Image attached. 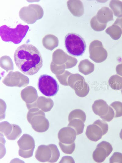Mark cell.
Returning <instances> with one entry per match:
<instances>
[{"mask_svg":"<svg viewBox=\"0 0 122 163\" xmlns=\"http://www.w3.org/2000/svg\"><path fill=\"white\" fill-rule=\"evenodd\" d=\"M90 58L96 63H101L106 59L107 53L102 43L98 40L93 41L89 47Z\"/></svg>","mask_w":122,"mask_h":163,"instance_id":"8992f818","label":"cell"},{"mask_svg":"<svg viewBox=\"0 0 122 163\" xmlns=\"http://www.w3.org/2000/svg\"><path fill=\"white\" fill-rule=\"evenodd\" d=\"M93 123L99 125L102 129L105 134L107 132L108 125L107 123L104 121L98 119L95 121Z\"/></svg>","mask_w":122,"mask_h":163,"instance_id":"4316f807","label":"cell"},{"mask_svg":"<svg viewBox=\"0 0 122 163\" xmlns=\"http://www.w3.org/2000/svg\"><path fill=\"white\" fill-rule=\"evenodd\" d=\"M115 116V113L113 109L109 106V110L108 113L104 116L100 117L104 121L109 122L111 121Z\"/></svg>","mask_w":122,"mask_h":163,"instance_id":"484cf974","label":"cell"},{"mask_svg":"<svg viewBox=\"0 0 122 163\" xmlns=\"http://www.w3.org/2000/svg\"><path fill=\"white\" fill-rule=\"evenodd\" d=\"M74 6L69 9L73 14L75 16H80L83 14L84 9L83 5L80 1L76 0V3L74 4Z\"/></svg>","mask_w":122,"mask_h":163,"instance_id":"ac0fdd59","label":"cell"},{"mask_svg":"<svg viewBox=\"0 0 122 163\" xmlns=\"http://www.w3.org/2000/svg\"><path fill=\"white\" fill-rule=\"evenodd\" d=\"M75 163V161L73 158L69 156H65L63 157L59 163Z\"/></svg>","mask_w":122,"mask_h":163,"instance_id":"83f0119b","label":"cell"},{"mask_svg":"<svg viewBox=\"0 0 122 163\" xmlns=\"http://www.w3.org/2000/svg\"><path fill=\"white\" fill-rule=\"evenodd\" d=\"M90 24L92 28L96 31H102L104 30L106 26V24H103L99 23L97 20L95 16L92 19Z\"/></svg>","mask_w":122,"mask_h":163,"instance_id":"44dd1931","label":"cell"},{"mask_svg":"<svg viewBox=\"0 0 122 163\" xmlns=\"http://www.w3.org/2000/svg\"><path fill=\"white\" fill-rule=\"evenodd\" d=\"M121 93H122V89L121 90Z\"/></svg>","mask_w":122,"mask_h":163,"instance_id":"4dcf8cb0","label":"cell"},{"mask_svg":"<svg viewBox=\"0 0 122 163\" xmlns=\"http://www.w3.org/2000/svg\"><path fill=\"white\" fill-rule=\"evenodd\" d=\"M92 109L95 114L101 117L106 115L108 113L109 106L104 100L99 99L94 102Z\"/></svg>","mask_w":122,"mask_h":163,"instance_id":"4fadbf2b","label":"cell"},{"mask_svg":"<svg viewBox=\"0 0 122 163\" xmlns=\"http://www.w3.org/2000/svg\"><path fill=\"white\" fill-rule=\"evenodd\" d=\"M78 69L80 72L84 75H87L94 71V65L88 59H85L80 61Z\"/></svg>","mask_w":122,"mask_h":163,"instance_id":"5bb4252c","label":"cell"},{"mask_svg":"<svg viewBox=\"0 0 122 163\" xmlns=\"http://www.w3.org/2000/svg\"><path fill=\"white\" fill-rule=\"evenodd\" d=\"M13 124H10L8 122L0 123V132H2L7 138L11 134L13 129Z\"/></svg>","mask_w":122,"mask_h":163,"instance_id":"ffe728a7","label":"cell"},{"mask_svg":"<svg viewBox=\"0 0 122 163\" xmlns=\"http://www.w3.org/2000/svg\"><path fill=\"white\" fill-rule=\"evenodd\" d=\"M85 134L90 140L95 142L99 140L105 135L102 129L94 123L87 127Z\"/></svg>","mask_w":122,"mask_h":163,"instance_id":"9c48e42d","label":"cell"},{"mask_svg":"<svg viewBox=\"0 0 122 163\" xmlns=\"http://www.w3.org/2000/svg\"><path fill=\"white\" fill-rule=\"evenodd\" d=\"M74 118L80 119L84 123L86 119V115L82 110L76 109L73 110L70 114L68 117L69 121Z\"/></svg>","mask_w":122,"mask_h":163,"instance_id":"d6986e66","label":"cell"},{"mask_svg":"<svg viewBox=\"0 0 122 163\" xmlns=\"http://www.w3.org/2000/svg\"><path fill=\"white\" fill-rule=\"evenodd\" d=\"M109 163H122V154L115 152L109 159Z\"/></svg>","mask_w":122,"mask_h":163,"instance_id":"d4e9b609","label":"cell"},{"mask_svg":"<svg viewBox=\"0 0 122 163\" xmlns=\"http://www.w3.org/2000/svg\"><path fill=\"white\" fill-rule=\"evenodd\" d=\"M110 105L115 111V118H118L122 116V103L118 101H115Z\"/></svg>","mask_w":122,"mask_h":163,"instance_id":"603a6c76","label":"cell"},{"mask_svg":"<svg viewBox=\"0 0 122 163\" xmlns=\"http://www.w3.org/2000/svg\"><path fill=\"white\" fill-rule=\"evenodd\" d=\"M69 122L68 126L74 129L76 132L77 135L83 133L84 124L82 120L80 119L74 118L71 120Z\"/></svg>","mask_w":122,"mask_h":163,"instance_id":"9a60e30c","label":"cell"},{"mask_svg":"<svg viewBox=\"0 0 122 163\" xmlns=\"http://www.w3.org/2000/svg\"><path fill=\"white\" fill-rule=\"evenodd\" d=\"M113 150L111 144L108 142L103 141L99 144L93 152L92 158L94 161L98 163L103 162Z\"/></svg>","mask_w":122,"mask_h":163,"instance_id":"52a82bcc","label":"cell"},{"mask_svg":"<svg viewBox=\"0 0 122 163\" xmlns=\"http://www.w3.org/2000/svg\"><path fill=\"white\" fill-rule=\"evenodd\" d=\"M29 29L28 26L21 24H18L15 28L3 25L0 27V35L4 41L11 42L15 44H18L21 42Z\"/></svg>","mask_w":122,"mask_h":163,"instance_id":"7a4b0ae2","label":"cell"},{"mask_svg":"<svg viewBox=\"0 0 122 163\" xmlns=\"http://www.w3.org/2000/svg\"><path fill=\"white\" fill-rule=\"evenodd\" d=\"M109 7L113 12L114 15L117 17L122 16V2L112 0L110 2Z\"/></svg>","mask_w":122,"mask_h":163,"instance_id":"e0dca14e","label":"cell"},{"mask_svg":"<svg viewBox=\"0 0 122 163\" xmlns=\"http://www.w3.org/2000/svg\"><path fill=\"white\" fill-rule=\"evenodd\" d=\"M64 44L67 52L73 56H82L86 49V45L84 39L74 33H69L66 35Z\"/></svg>","mask_w":122,"mask_h":163,"instance_id":"3957f363","label":"cell"},{"mask_svg":"<svg viewBox=\"0 0 122 163\" xmlns=\"http://www.w3.org/2000/svg\"><path fill=\"white\" fill-rule=\"evenodd\" d=\"M36 158L42 162H49L52 157V151L49 146L42 145L39 146L35 153Z\"/></svg>","mask_w":122,"mask_h":163,"instance_id":"30bf717a","label":"cell"},{"mask_svg":"<svg viewBox=\"0 0 122 163\" xmlns=\"http://www.w3.org/2000/svg\"><path fill=\"white\" fill-rule=\"evenodd\" d=\"M96 17L100 23L107 24V22L113 20V13L109 8L104 7L99 10Z\"/></svg>","mask_w":122,"mask_h":163,"instance_id":"7c38bea8","label":"cell"},{"mask_svg":"<svg viewBox=\"0 0 122 163\" xmlns=\"http://www.w3.org/2000/svg\"><path fill=\"white\" fill-rule=\"evenodd\" d=\"M117 73L122 76V63L117 65L116 68Z\"/></svg>","mask_w":122,"mask_h":163,"instance_id":"f1b7e54d","label":"cell"},{"mask_svg":"<svg viewBox=\"0 0 122 163\" xmlns=\"http://www.w3.org/2000/svg\"><path fill=\"white\" fill-rule=\"evenodd\" d=\"M105 32L114 40L119 39L122 34V17L117 18L113 25L108 27Z\"/></svg>","mask_w":122,"mask_h":163,"instance_id":"8fae6325","label":"cell"},{"mask_svg":"<svg viewBox=\"0 0 122 163\" xmlns=\"http://www.w3.org/2000/svg\"><path fill=\"white\" fill-rule=\"evenodd\" d=\"M14 57L18 68L26 75L35 74L43 65L42 59L39 51L30 44H25L18 47L15 51Z\"/></svg>","mask_w":122,"mask_h":163,"instance_id":"6da1fadb","label":"cell"},{"mask_svg":"<svg viewBox=\"0 0 122 163\" xmlns=\"http://www.w3.org/2000/svg\"><path fill=\"white\" fill-rule=\"evenodd\" d=\"M40 92L46 96L55 95L59 89V85L55 79L47 74H43L39 78L38 84Z\"/></svg>","mask_w":122,"mask_h":163,"instance_id":"277c9868","label":"cell"},{"mask_svg":"<svg viewBox=\"0 0 122 163\" xmlns=\"http://www.w3.org/2000/svg\"><path fill=\"white\" fill-rule=\"evenodd\" d=\"M59 145L62 151L67 154H72L75 148L74 142L70 144H65L59 142Z\"/></svg>","mask_w":122,"mask_h":163,"instance_id":"7402d4cb","label":"cell"},{"mask_svg":"<svg viewBox=\"0 0 122 163\" xmlns=\"http://www.w3.org/2000/svg\"><path fill=\"white\" fill-rule=\"evenodd\" d=\"M76 135L75 130L68 126L60 130L58 134V137L60 142L65 144H70L74 142Z\"/></svg>","mask_w":122,"mask_h":163,"instance_id":"ba28073f","label":"cell"},{"mask_svg":"<svg viewBox=\"0 0 122 163\" xmlns=\"http://www.w3.org/2000/svg\"><path fill=\"white\" fill-rule=\"evenodd\" d=\"M120 137L121 139L122 140V129H121L120 133Z\"/></svg>","mask_w":122,"mask_h":163,"instance_id":"f546056e","label":"cell"},{"mask_svg":"<svg viewBox=\"0 0 122 163\" xmlns=\"http://www.w3.org/2000/svg\"><path fill=\"white\" fill-rule=\"evenodd\" d=\"M19 147V155L24 158H28L33 155L35 145L33 137L27 134H24L17 142Z\"/></svg>","mask_w":122,"mask_h":163,"instance_id":"5b68a950","label":"cell"},{"mask_svg":"<svg viewBox=\"0 0 122 163\" xmlns=\"http://www.w3.org/2000/svg\"><path fill=\"white\" fill-rule=\"evenodd\" d=\"M109 83L113 89L120 90L122 89V78L117 75H113L109 79Z\"/></svg>","mask_w":122,"mask_h":163,"instance_id":"2e32d148","label":"cell"},{"mask_svg":"<svg viewBox=\"0 0 122 163\" xmlns=\"http://www.w3.org/2000/svg\"><path fill=\"white\" fill-rule=\"evenodd\" d=\"M48 145L50 147L52 151V157L49 162H55L58 160L59 157V151L55 145L50 144Z\"/></svg>","mask_w":122,"mask_h":163,"instance_id":"cb8c5ba5","label":"cell"}]
</instances>
